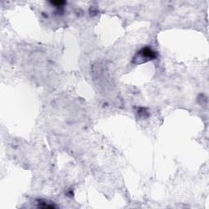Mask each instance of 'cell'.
Instances as JSON below:
<instances>
[{
	"instance_id": "6da1fadb",
	"label": "cell",
	"mask_w": 209,
	"mask_h": 209,
	"mask_svg": "<svg viewBox=\"0 0 209 209\" xmlns=\"http://www.w3.org/2000/svg\"><path fill=\"white\" fill-rule=\"evenodd\" d=\"M139 54L142 57L145 58H148L150 60H154L157 57V53L156 52H154V50H152L150 47H143L142 49L139 52Z\"/></svg>"
},
{
	"instance_id": "7a4b0ae2",
	"label": "cell",
	"mask_w": 209,
	"mask_h": 209,
	"mask_svg": "<svg viewBox=\"0 0 209 209\" xmlns=\"http://www.w3.org/2000/svg\"><path fill=\"white\" fill-rule=\"evenodd\" d=\"M51 4L55 5L57 7H62L64 4H66V2H64V1H52Z\"/></svg>"
}]
</instances>
